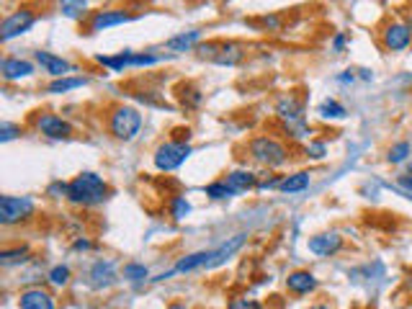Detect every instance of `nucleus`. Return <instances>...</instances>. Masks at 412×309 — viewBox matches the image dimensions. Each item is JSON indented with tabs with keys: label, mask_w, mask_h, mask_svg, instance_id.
Returning a JSON list of instances; mask_svg holds the SVG:
<instances>
[{
	"label": "nucleus",
	"mask_w": 412,
	"mask_h": 309,
	"mask_svg": "<svg viewBox=\"0 0 412 309\" xmlns=\"http://www.w3.org/2000/svg\"><path fill=\"white\" fill-rule=\"evenodd\" d=\"M245 240H247V235H235L232 240H227L225 245H219L214 250L191 252L186 258H181L173 270H176V273H191V270H198V268H216V266H222L225 261H229V258L245 245Z\"/></svg>",
	"instance_id": "f257e3e1"
},
{
	"label": "nucleus",
	"mask_w": 412,
	"mask_h": 309,
	"mask_svg": "<svg viewBox=\"0 0 412 309\" xmlns=\"http://www.w3.org/2000/svg\"><path fill=\"white\" fill-rule=\"evenodd\" d=\"M108 183L96 173H80L70 181V191H68V201L75 203V206H99L108 199Z\"/></svg>",
	"instance_id": "f03ea898"
},
{
	"label": "nucleus",
	"mask_w": 412,
	"mask_h": 309,
	"mask_svg": "<svg viewBox=\"0 0 412 309\" xmlns=\"http://www.w3.org/2000/svg\"><path fill=\"white\" fill-rule=\"evenodd\" d=\"M142 129V114L132 106H116L108 116V132L119 142H132Z\"/></svg>",
	"instance_id": "7ed1b4c3"
},
{
	"label": "nucleus",
	"mask_w": 412,
	"mask_h": 309,
	"mask_svg": "<svg viewBox=\"0 0 412 309\" xmlns=\"http://www.w3.org/2000/svg\"><path fill=\"white\" fill-rule=\"evenodd\" d=\"M247 150H250L256 163L268 165V168H281L289 160V150L278 139H274V137H256L247 145Z\"/></svg>",
	"instance_id": "20e7f679"
},
{
	"label": "nucleus",
	"mask_w": 412,
	"mask_h": 309,
	"mask_svg": "<svg viewBox=\"0 0 412 309\" xmlns=\"http://www.w3.org/2000/svg\"><path fill=\"white\" fill-rule=\"evenodd\" d=\"M188 157H191V145L173 139V142H163L157 147L155 154H152V163L160 173H170V170H178Z\"/></svg>",
	"instance_id": "39448f33"
},
{
	"label": "nucleus",
	"mask_w": 412,
	"mask_h": 309,
	"mask_svg": "<svg viewBox=\"0 0 412 309\" xmlns=\"http://www.w3.org/2000/svg\"><path fill=\"white\" fill-rule=\"evenodd\" d=\"M29 217H34V201L29 196H0V224L3 227L26 222Z\"/></svg>",
	"instance_id": "423d86ee"
},
{
	"label": "nucleus",
	"mask_w": 412,
	"mask_h": 309,
	"mask_svg": "<svg viewBox=\"0 0 412 309\" xmlns=\"http://www.w3.org/2000/svg\"><path fill=\"white\" fill-rule=\"evenodd\" d=\"M96 62L108 70H114V72H124L127 68H150V65H157L160 57H155V54H145V52H129L127 49V52H119V54H111V57L99 54Z\"/></svg>",
	"instance_id": "0eeeda50"
},
{
	"label": "nucleus",
	"mask_w": 412,
	"mask_h": 309,
	"mask_svg": "<svg viewBox=\"0 0 412 309\" xmlns=\"http://www.w3.org/2000/svg\"><path fill=\"white\" fill-rule=\"evenodd\" d=\"M382 44L387 52H404V49L412 44V31L407 23L402 21H394V23H387L382 31Z\"/></svg>",
	"instance_id": "6e6552de"
},
{
	"label": "nucleus",
	"mask_w": 412,
	"mask_h": 309,
	"mask_svg": "<svg viewBox=\"0 0 412 309\" xmlns=\"http://www.w3.org/2000/svg\"><path fill=\"white\" fill-rule=\"evenodd\" d=\"M34 21H37V16H34V10L29 8H21L16 10V13H10L8 19L3 21V26H0V39H3V41H10L13 37L26 34V31L34 26Z\"/></svg>",
	"instance_id": "1a4fd4ad"
},
{
	"label": "nucleus",
	"mask_w": 412,
	"mask_h": 309,
	"mask_svg": "<svg viewBox=\"0 0 412 309\" xmlns=\"http://www.w3.org/2000/svg\"><path fill=\"white\" fill-rule=\"evenodd\" d=\"M37 129L50 139H70L72 137V126L57 114H41L37 119Z\"/></svg>",
	"instance_id": "9d476101"
},
{
	"label": "nucleus",
	"mask_w": 412,
	"mask_h": 309,
	"mask_svg": "<svg viewBox=\"0 0 412 309\" xmlns=\"http://www.w3.org/2000/svg\"><path fill=\"white\" fill-rule=\"evenodd\" d=\"M307 248H309V252L320 255V258H330V255H335V252H340V248H343V237H340L338 232H322V235L309 237Z\"/></svg>",
	"instance_id": "9b49d317"
},
{
	"label": "nucleus",
	"mask_w": 412,
	"mask_h": 309,
	"mask_svg": "<svg viewBox=\"0 0 412 309\" xmlns=\"http://www.w3.org/2000/svg\"><path fill=\"white\" fill-rule=\"evenodd\" d=\"M317 286H320V281L309 270H294L286 279V289L291 291V294H296V297H307V294L317 291Z\"/></svg>",
	"instance_id": "f8f14e48"
},
{
	"label": "nucleus",
	"mask_w": 412,
	"mask_h": 309,
	"mask_svg": "<svg viewBox=\"0 0 412 309\" xmlns=\"http://www.w3.org/2000/svg\"><path fill=\"white\" fill-rule=\"evenodd\" d=\"M88 283L93 289H108L116 283V266L111 261H99L88 273Z\"/></svg>",
	"instance_id": "ddd939ff"
},
{
	"label": "nucleus",
	"mask_w": 412,
	"mask_h": 309,
	"mask_svg": "<svg viewBox=\"0 0 412 309\" xmlns=\"http://www.w3.org/2000/svg\"><path fill=\"white\" fill-rule=\"evenodd\" d=\"M132 16L124 13V10H96L93 19H90V31H106L114 29V26H121V23H129Z\"/></svg>",
	"instance_id": "4468645a"
},
{
	"label": "nucleus",
	"mask_w": 412,
	"mask_h": 309,
	"mask_svg": "<svg viewBox=\"0 0 412 309\" xmlns=\"http://www.w3.org/2000/svg\"><path fill=\"white\" fill-rule=\"evenodd\" d=\"M245 57V47L243 44H235V41H219L216 47V54L212 57L214 65H225V68H235L240 65Z\"/></svg>",
	"instance_id": "2eb2a0df"
},
{
	"label": "nucleus",
	"mask_w": 412,
	"mask_h": 309,
	"mask_svg": "<svg viewBox=\"0 0 412 309\" xmlns=\"http://www.w3.org/2000/svg\"><path fill=\"white\" fill-rule=\"evenodd\" d=\"M21 309H54V297L50 291H44L41 286L37 289H23L19 297Z\"/></svg>",
	"instance_id": "dca6fc26"
},
{
	"label": "nucleus",
	"mask_w": 412,
	"mask_h": 309,
	"mask_svg": "<svg viewBox=\"0 0 412 309\" xmlns=\"http://www.w3.org/2000/svg\"><path fill=\"white\" fill-rule=\"evenodd\" d=\"M0 72H3V80H23V77H31L34 75V65H31L29 59H19V57H6L3 59V65H0Z\"/></svg>",
	"instance_id": "f3484780"
},
{
	"label": "nucleus",
	"mask_w": 412,
	"mask_h": 309,
	"mask_svg": "<svg viewBox=\"0 0 412 309\" xmlns=\"http://www.w3.org/2000/svg\"><path fill=\"white\" fill-rule=\"evenodd\" d=\"M34 57H37V62L41 65L44 72H50V75H54V77H65L70 70H72V65H70L68 59L57 57V54H52V52H44V49L34 52Z\"/></svg>",
	"instance_id": "a211bd4d"
},
{
	"label": "nucleus",
	"mask_w": 412,
	"mask_h": 309,
	"mask_svg": "<svg viewBox=\"0 0 412 309\" xmlns=\"http://www.w3.org/2000/svg\"><path fill=\"white\" fill-rule=\"evenodd\" d=\"M225 183L227 188H229V193L237 196V193H245L250 191V188H256L258 181H256V173H250V170H232V173H227Z\"/></svg>",
	"instance_id": "6ab92c4d"
},
{
	"label": "nucleus",
	"mask_w": 412,
	"mask_h": 309,
	"mask_svg": "<svg viewBox=\"0 0 412 309\" xmlns=\"http://www.w3.org/2000/svg\"><path fill=\"white\" fill-rule=\"evenodd\" d=\"M276 114L281 116V119H286V121H302V119H305V106L289 96V98H281V101H278Z\"/></svg>",
	"instance_id": "aec40b11"
},
{
	"label": "nucleus",
	"mask_w": 412,
	"mask_h": 309,
	"mask_svg": "<svg viewBox=\"0 0 412 309\" xmlns=\"http://www.w3.org/2000/svg\"><path fill=\"white\" fill-rule=\"evenodd\" d=\"M198 39H201V31H183L178 37L167 39V49L170 52H188V49L198 47Z\"/></svg>",
	"instance_id": "412c9836"
},
{
	"label": "nucleus",
	"mask_w": 412,
	"mask_h": 309,
	"mask_svg": "<svg viewBox=\"0 0 412 309\" xmlns=\"http://www.w3.org/2000/svg\"><path fill=\"white\" fill-rule=\"evenodd\" d=\"M31 258V250L26 245H19V248H6L0 252V266L3 268H13V266H21Z\"/></svg>",
	"instance_id": "4be33fe9"
},
{
	"label": "nucleus",
	"mask_w": 412,
	"mask_h": 309,
	"mask_svg": "<svg viewBox=\"0 0 412 309\" xmlns=\"http://www.w3.org/2000/svg\"><path fill=\"white\" fill-rule=\"evenodd\" d=\"M59 13L70 21H83L88 13V0H59Z\"/></svg>",
	"instance_id": "5701e85b"
},
{
	"label": "nucleus",
	"mask_w": 412,
	"mask_h": 309,
	"mask_svg": "<svg viewBox=\"0 0 412 309\" xmlns=\"http://www.w3.org/2000/svg\"><path fill=\"white\" fill-rule=\"evenodd\" d=\"M83 86H88V77H57L47 86V93L59 96V93H68V90H75V88Z\"/></svg>",
	"instance_id": "b1692460"
},
{
	"label": "nucleus",
	"mask_w": 412,
	"mask_h": 309,
	"mask_svg": "<svg viewBox=\"0 0 412 309\" xmlns=\"http://www.w3.org/2000/svg\"><path fill=\"white\" fill-rule=\"evenodd\" d=\"M309 188V173H294V175H286L281 186H278V191L284 193H302Z\"/></svg>",
	"instance_id": "393cba45"
},
{
	"label": "nucleus",
	"mask_w": 412,
	"mask_h": 309,
	"mask_svg": "<svg viewBox=\"0 0 412 309\" xmlns=\"http://www.w3.org/2000/svg\"><path fill=\"white\" fill-rule=\"evenodd\" d=\"M412 154V145L410 142H397V145H392L389 147V152H387V160L392 165H400V163H404L407 157Z\"/></svg>",
	"instance_id": "a878e982"
},
{
	"label": "nucleus",
	"mask_w": 412,
	"mask_h": 309,
	"mask_svg": "<svg viewBox=\"0 0 412 309\" xmlns=\"http://www.w3.org/2000/svg\"><path fill=\"white\" fill-rule=\"evenodd\" d=\"M317 114L322 116V119H343L345 106L343 103H338V101H333V98H327L322 106L317 108Z\"/></svg>",
	"instance_id": "bb28decb"
},
{
	"label": "nucleus",
	"mask_w": 412,
	"mask_h": 309,
	"mask_svg": "<svg viewBox=\"0 0 412 309\" xmlns=\"http://www.w3.org/2000/svg\"><path fill=\"white\" fill-rule=\"evenodd\" d=\"M150 276L147 266H142V263H127L124 266V279L132 281V283H139V281H145Z\"/></svg>",
	"instance_id": "cd10ccee"
},
{
	"label": "nucleus",
	"mask_w": 412,
	"mask_h": 309,
	"mask_svg": "<svg viewBox=\"0 0 412 309\" xmlns=\"http://www.w3.org/2000/svg\"><path fill=\"white\" fill-rule=\"evenodd\" d=\"M188 214H191V203H188L183 196H176V199L170 201V217H173V219H186Z\"/></svg>",
	"instance_id": "c85d7f7f"
},
{
	"label": "nucleus",
	"mask_w": 412,
	"mask_h": 309,
	"mask_svg": "<svg viewBox=\"0 0 412 309\" xmlns=\"http://www.w3.org/2000/svg\"><path fill=\"white\" fill-rule=\"evenodd\" d=\"M204 193L209 196V199H216V201H219V199H229V196H232L225 181H214V183H209L204 188Z\"/></svg>",
	"instance_id": "c756f323"
},
{
	"label": "nucleus",
	"mask_w": 412,
	"mask_h": 309,
	"mask_svg": "<svg viewBox=\"0 0 412 309\" xmlns=\"http://www.w3.org/2000/svg\"><path fill=\"white\" fill-rule=\"evenodd\" d=\"M286 132L294 137V139H305V137L312 134V129L305 124V119L302 121H286Z\"/></svg>",
	"instance_id": "7c9ffc66"
},
{
	"label": "nucleus",
	"mask_w": 412,
	"mask_h": 309,
	"mask_svg": "<svg viewBox=\"0 0 412 309\" xmlns=\"http://www.w3.org/2000/svg\"><path fill=\"white\" fill-rule=\"evenodd\" d=\"M50 281L54 286H68L70 283V268L68 266H54L50 270Z\"/></svg>",
	"instance_id": "2f4dec72"
},
{
	"label": "nucleus",
	"mask_w": 412,
	"mask_h": 309,
	"mask_svg": "<svg viewBox=\"0 0 412 309\" xmlns=\"http://www.w3.org/2000/svg\"><path fill=\"white\" fill-rule=\"evenodd\" d=\"M21 134V126L10 124V121H3L0 126V142H10V139H16Z\"/></svg>",
	"instance_id": "473e14b6"
},
{
	"label": "nucleus",
	"mask_w": 412,
	"mask_h": 309,
	"mask_svg": "<svg viewBox=\"0 0 412 309\" xmlns=\"http://www.w3.org/2000/svg\"><path fill=\"white\" fill-rule=\"evenodd\" d=\"M68 191H70V183H62V181H54V183L47 188V196H52V199H68Z\"/></svg>",
	"instance_id": "72a5a7b5"
},
{
	"label": "nucleus",
	"mask_w": 412,
	"mask_h": 309,
	"mask_svg": "<svg viewBox=\"0 0 412 309\" xmlns=\"http://www.w3.org/2000/svg\"><path fill=\"white\" fill-rule=\"evenodd\" d=\"M227 309H263V307L256 299H232Z\"/></svg>",
	"instance_id": "f704fd0d"
},
{
	"label": "nucleus",
	"mask_w": 412,
	"mask_h": 309,
	"mask_svg": "<svg viewBox=\"0 0 412 309\" xmlns=\"http://www.w3.org/2000/svg\"><path fill=\"white\" fill-rule=\"evenodd\" d=\"M307 154H309L312 160H322L325 157V142H309V145H307Z\"/></svg>",
	"instance_id": "c9c22d12"
},
{
	"label": "nucleus",
	"mask_w": 412,
	"mask_h": 309,
	"mask_svg": "<svg viewBox=\"0 0 412 309\" xmlns=\"http://www.w3.org/2000/svg\"><path fill=\"white\" fill-rule=\"evenodd\" d=\"M281 181H284V178H278V175H276V178H268V181H263V183H258L256 188H258V191H268V188H278V186H281Z\"/></svg>",
	"instance_id": "e433bc0d"
},
{
	"label": "nucleus",
	"mask_w": 412,
	"mask_h": 309,
	"mask_svg": "<svg viewBox=\"0 0 412 309\" xmlns=\"http://www.w3.org/2000/svg\"><path fill=\"white\" fill-rule=\"evenodd\" d=\"M343 47H345V34H335L333 49H335V52H343Z\"/></svg>",
	"instance_id": "4c0bfd02"
},
{
	"label": "nucleus",
	"mask_w": 412,
	"mask_h": 309,
	"mask_svg": "<svg viewBox=\"0 0 412 309\" xmlns=\"http://www.w3.org/2000/svg\"><path fill=\"white\" fill-rule=\"evenodd\" d=\"M72 248H75V250H90V248H93V242L83 237V240H75V245H72Z\"/></svg>",
	"instance_id": "58836bf2"
},
{
	"label": "nucleus",
	"mask_w": 412,
	"mask_h": 309,
	"mask_svg": "<svg viewBox=\"0 0 412 309\" xmlns=\"http://www.w3.org/2000/svg\"><path fill=\"white\" fill-rule=\"evenodd\" d=\"M397 183L402 186V188H407V191H412V173L400 175V181H397Z\"/></svg>",
	"instance_id": "ea45409f"
},
{
	"label": "nucleus",
	"mask_w": 412,
	"mask_h": 309,
	"mask_svg": "<svg viewBox=\"0 0 412 309\" xmlns=\"http://www.w3.org/2000/svg\"><path fill=\"white\" fill-rule=\"evenodd\" d=\"M335 80H338V83H353L356 75H353V72H351V70H348V72H343V75H338V77H335Z\"/></svg>",
	"instance_id": "a19ab883"
},
{
	"label": "nucleus",
	"mask_w": 412,
	"mask_h": 309,
	"mask_svg": "<svg viewBox=\"0 0 412 309\" xmlns=\"http://www.w3.org/2000/svg\"><path fill=\"white\" fill-rule=\"evenodd\" d=\"M263 23L265 26H271V29H278V19H276V16H265Z\"/></svg>",
	"instance_id": "79ce46f5"
},
{
	"label": "nucleus",
	"mask_w": 412,
	"mask_h": 309,
	"mask_svg": "<svg viewBox=\"0 0 412 309\" xmlns=\"http://www.w3.org/2000/svg\"><path fill=\"white\" fill-rule=\"evenodd\" d=\"M309 309H333V307H330L327 301H317V304H312V307H309Z\"/></svg>",
	"instance_id": "37998d69"
},
{
	"label": "nucleus",
	"mask_w": 412,
	"mask_h": 309,
	"mask_svg": "<svg viewBox=\"0 0 412 309\" xmlns=\"http://www.w3.org/2000/svg\"><path fill=\"white\" fill-rule=\"evenodd\" d=\"M358 72H361L363 80H371V72H369V70H358Z\"/></svg>",
	"instance_id": "c03bdc74"
},
{
	"label": "nucleus",
	"mask_w": 412,
	"mask_h": 309,
	"mask_svg": "<svg viewBox=\"0 0 412 309\" xmlns=\"http://www.w3.org/2000/svg\"><path fill=\"white\" fill-rule=\"evenodd\" d=\"M167 309H186V304H181V301H178V304H170Z\"/></svg>",
	"instance_id": "a18cd8bd"
},
{
	"label": "nucleus",
	"mask_w": 412,
	"mask_h": 309,
	"mask_svg": "<svg viewBox=\"0 0 412 309\" xmlns=\"http://www.w3.org/2000/svg\"><path fill=\"white\" fill-rule=\"evenodd\" d=\"M407 26H410V31H412V16H410V19H407Z\"/></svg>",
	"instance_id": "49530a36"
}]
</instances>
